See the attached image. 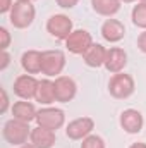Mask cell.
I'll list each match as a JSON object with an SVG mask.
<instances>
[{
	"instance_id": "obj_1",
	"label": "cell",
	"mask_w": 146,
	"mask_h": 148,
	"mask_svg": "<svg viewBox=\"0 0 146 148\" xmlns=\"http://www.w3.org/2000/svg\"><path fill=\"white\" fill-rule=\"evenodd\" d=\"M36 9L31 0H14V5L9 12V21L16 29H26L33 24Z\"/></svg>"
},
{
	"instance_id": "obj_2",
	"label": "cell",
	"mask_w": 146,
	"mask_h": 148,
	"mask_svg": "<svg viewBox=\"0 0 146 148\" xmlns=\"http://www.w3.org/2000/svg\"><path fill=\"white\" fill-rule=\"evenodd\" d=\"M2 134L5 138L7 143H10L12 147H21L26 145L29 136H31V127L29 122H23L19 119H10L3 124Z\"/></svg>"
},
{
	"instance_id": "obj_3",
	"label": "cell",
	"mask_w": 146,
	"mask_h": 148,
	"mask_svg": "<svg viewBox=\"0 0 146 148\" xmlns=\"http://www.w3.org/2000/svg\"><path fill=\"white\" fill-rule=\"evenodd\" d=\"M134 90H136V84H134V77L131 74L117 73L108 81V93L117 100L129 98L134 93Z\"/></svg>"
},
{
	"instance_id": "obj_4",
	"label": "cell",
	"mask_w": 146,
	"mask_h": 148,
	"mask_svg": "<svg viewBox=\"0 0 146 148\" xmlns=\"http://www.w3.org/2000/svg\"><path fill=\"white\" fill-rule=\"evenodd\" d=\"M65 67V53L62 50H45L43 52V64H41V74L46 77L60 76Z\"/></svg>"
},
{
	"instance_id": "obj_5",
	"label": "cell",
	"mask_w": 146,
	"mask_h": 148,
	"mask_svg": "<svg viewBox=\"0 0 146 148\" xmlns=\"http://www.w3.org/2000/svg\"><path fill=\"white\" fill-rule=\"evenodd\" d=\"M36 124L41 127L57 131L65 124V112L57 107H43L36 114Z\"/></svg>"
},
{
	"instance_id": "obj_6",
	"label": "cell",
	"mask_w": 146,
	"mask_h": 148,
	"mask_svg": "<svg viewBox=\"0 0 146 148\" xmlns=\"http://www.w3.org/2000/svg\"><path fill=\"white\" fill-rule=\"evenodd\" d=\"M46 31L50 33V36L57 38V40H67L69 35L72 33V21L69 19V16L65 14H53L50 16V19L46 21Z\"/></svg>"
},
{
	"instance_id": "obj_7",
	"label": "cell",
	"mask_w": 146,
	"mask_h": 148,
	"mask_svg": "<svg viewBox=\"0 0 146 148\" xmlns=\"http://www.w3.org/2000/svg\"><path fill=\"white\" fill-rule=\"evenodd\" d=\"M53 86H55V100L60 103L72 102L77 95V84L69 76H57L53 81Z\"/></svg>"
},
{
	"instance_id": "obj_8",
	"label": "cell",
	"mask_w": 146,
	"mask_h": 148,
	"mask_svg": "<svg viewBox=\"0 0 146 148\" xmlns=\"http://www.w3.org/2000/svg\"><path fill=\"white\" fill-rule=\"evenodd\" d=\"M93 45V36L86 29H74L65 40V48L74 55H83Z\"/></svg>"
},
{
	"instance_id": "obj_9",
	"label": "cell",
	"mask_w": 146,
	"mask_h": 148,
	"mask_svg": "<svg viewBox=\"0 0 146 148\" xmlns=\"http://www.w3.org/2000/svg\"><path fill=\"white\" fill-rule=\"evenodd\" d=\"M38 84H40V81L33 74H21L14 81V93L21 100H31L36 97Z\"/></svg>"
},
{
	"instance_id": "obj_10",
	"label": "cell",
	"mask_w": 146,
	"mask_h": 148,
	"mask_svg": "<svg viewBox=\"0 0 146 148\" xmlns=\"http://www.w3.org/2000/svg\"><path fill=\"white\" fill-rule=\"evenodd\" d=\"M95 129V121L91 117H77L71 121L65 127V134L69 140H84L86 136H89Z\"/></svg>"
},
{
	"instance_id": "obj_11",
	"label": "cell",
	"mask_w": 146,
	"mask_h": 148,
	"mask_svg": "<svg viewBox=\"0 0 146 148\" xmlns=\"http://www.w3.org/2000/svg\"><path fill=\"white\" fill-rule=\"evenodd\" d=\"M119 122H120V127L129 133V134H138L141 133L143 126H145V119H143V114L136 109H127L120 114L119 117Z\"/></svg>"
},
{
	"instance_id": "obj_12",
	"label": "cell",
	"mask_w": 146,
	"mask_h": 148,
	"mask_svg": "<svg viewBox=\"0 0 146 148\" xmlns=\"http://www.w3.org/2000/svg\"><path fill=\"white\" fill-rule=\"evenodd\" d=\"M127 66V53L124 48L112 47L107 50V59H105V69L112 74L122 73Z\"/></svg>"
},
{
	"instance_id": "obj_13",
	"label": "cell",
	"mask_w": 146,
	"mask_h": 148,
	"mask_svg": "<svg viewBox=\"0 0 146 148\" xmlns=\"http://www.w3.org/2000/svg\"><path fill=\"white\" fill-rule=\"evenodd\" d=\"M55 141H57L55 131L46 129V127H41V126H36L35 129H31L29 143L35 148H52L55 145Z\"/></svg>"
},
{
	"instance_id": "obj_14",
	"label": "cell",
	"mask_w": 146,
	"mask_h": 148,
	"mask_svg": "<svg viewBox=\"0 0 146 148\" xmlns=\"http://www.w3.org/2000/svg\"><path fill=\"white\" fill-rule=\"evenodd\" d=\"M103 40H107L110 43H117L120 41L122 38L126 36V26L124 23H120L119 19H107L103 24H102V29H100Z\"/></svg>"
},
{
	"instance_id": "obj_15",
	"label": "cell",
	"mask_w": 146,
	"mask_h": 148,
	"mask_svg": "<svg viewBox=\"0 0 146 148\" xmlns=\"http://www.w3.org/2000/svg\"><path fill=\"white\" fill-rule=\"evenodd\" d=\"M105 59H107V48L102 43H93L84 53H83V60L88 67L98 69L102 66H105Z\"/></svg>"
},
{
	"instance_id": "obj_16",
	"label": "cell",
	"mask_w": 146,
	"mask_h": 148,
	"mask_svg": "<svg viewBox=\"0 0 146 148\" xmlns=\"http://www.w3.org/2000/svg\"><path fill=\"white\" fill-rule=\"evenodd\" d=\"M43 64V52L38 50H28L21 55V67L26 74H40Z\"/></svg>"
},
{
	"instance_id": "obj_17",
	"label": "cell",
	"mask_w": 146,
	"mask_h": 148,
	"mask_svg": "<svg viewBox=\"0 0 146 148\" xmlns=\"http://www.w3.org/2000/svg\"><path fill=\"white\" fill-rule=\"evenodd\" d=\"M12 115L14 119H19L23 122H31V121H36V107L29 102V100H21V102H16L12 105Z\"/></svg>"
},
{
	"instance_id": "obj_18",
	"label": "cell",
	"mask_w": 146,
	"mask_h": 148,
	"mask_svg": "<svg viewBox=\"0 0 146 148\" xmlns=\"http://www.w3.org/2000/svg\"><path fill=\"white\" fill-rule=\"evenodd\" d=\"M38 103L41 105H50L55 100V86H53V81L52 79H41L40 84H38V91H36V97H35Z\"/></svg>"
},
{
	"instance_id": "obj_19",
	"label": "cell",
	"mask_w": 146,
	"mask_h": 148,
	"mask_svg": "<svg viewBox=\"0 0 146 148\" xmlns=\"http://www.w3.org/2000/svg\"><path fill=\"white\" fill-rule=\"evenodd\" d=\"M120 0H91V7L103 17H113L120 10Z\"/></svg>"
},
{
	"instance_id": "obj_20",
	"label": "cell",
	"mask_w": 146,
	"mask_h": 148,
	"mask_svg": "<svg viewBox=\"0 0 146 148\" xmlns=\"http://www.w3.org/2000/svg\"><path fill=\"white\" fill-rule=\"evenodd\" d=\"M131 19H132V24L146 29V2H138V5L132 7V12H131Z\"/></svg>"
},
{
	"instance_id": "obj_21",
	"label": "cell",
	"mask_w": 146,
	"mask_h": 148,
	"mask_svg": "<svg viewBox=\"0 0 146 148\" xmlns=\"http://www.w3.org/2000/svg\"><path fill=\"white\" fill-rule=\"evenodd\" d=\"M81 148H107L105 147V140L98 134H89L83 140Z\"/></svg>"
},
{
	"instance_id": "obj_22",
	"label": "cell",
	"mask_w": 146,
	"mask_h": 148,
	"mask_svg": "<svg viewBox=\"0 0 146 148\" xmlns=\"http://www.w3.org/2000/svg\"><path fill=\"white\" fill-rule=\"evenodd\" d=\"M10 45V33L7 31V28H0V48L2 50H7Z\"/></svg>"
},
{
	"instance_id": "obj_23",
	"label": "cell",
	"mask_w": 146,
	"mask_h": 148,
	"mask_svg": "<svg viewBox=\"0 0 146 148\" xmlns=\"http://www.w3.org/2000/svg\"><path fill=\"white\" fill-rule=\"evenodd\" d=\"M9 64H10V55H9L7 50H2V53H0V71H5Z\"/></svg>"
},
{
	"instance_id": "obj_24",
	"label": "cell",
	"mask_w": 146,
	"mask_h": 148,
	"mask_svg": "<svg viewBox=\"0 0 146 148\" xmlns=\"http://www.w3.org/2000/svg\"><path fill=\"white\" fill-rule=\"evenodd\" d=\"M79 0H55V3L60 7V9H72L77 5Z\"/></svg>"
},
{
	"instance_id": "obj_25",
	"label": "cell",
	"mask_w": 146,
	"mask_h": 148,
	"mask_svg": "<svg viewBox=\"0 0 146 148\" xmlns=\"http://www.w3.org/2000/svg\"><path fill=\"white\" fill-rule=\"evenodd\" d=\"M12 5H14L12 0H0V12L2 14H9L10 9H12Z\"/></svg>"
},
{
	"instance_id": "obj_26",
	"label": "cell",
	"mask_w": 146,
	"mask_h": 148,
	"mask_svg": "<svg viewBox=\"0 0 146 148\" xmlns=\"http://www.w3.org/2000/svg\"><path fill=\"white\" fill-rule=\"evenodd\" d=\"M138 48H139L143 53H146V29L138 36Z\"/></svg>"
},
{
	"instance_id": "obj_27",
	"label": "cell",
	"mask_w": 146,
	"mask_h": 148,
	"mask_svg": "<svg viewBox=\"0 0 146 148\" xmlns=\"http://www.w3.org/2000/svg\"><path fill=\"white\" fill-rule=\"evenodd\" d=\"M7 109H9V97H7V91L2 90V107H0V112L5 114Z\"/></svg>"
},
{
	"instance_id": "obj_28",
	"label": "cell",
	"mask_w": 146,
	"mask_h": 148,
	"mask_svg": "<svg viewBox=\"0 0 146 148\" xmlns=\"http://www.w3.org/2000/svg\"><path fill=\"white\" fill-rule=\"evenodd\" d=\"M129 148H146V143H132Z\"/></svg>"
},
{
	"instance_id": "obj_29",
	"label": "cell",
	"mask_w": 146,
	"mask_h": 148,
	"mask_svg": "<svg viewBox=\"0 0 146 148\" xmlns=\"http://www.w3.org/2000/svg\"><path fill=\"white\" fill-rule=\"evenodd\" d=\"M17 148H35L31 143H26V145H21V147H17Z\"/></svg>"
},
{
	"instance_id": "obj_30",
	"label": "cell",
	"mask_w": 146,
	"mask_h": 148,
	"mask_svg": "<svg viewBox=\"0 0 146 148\" xmlns=\"http://www.w3.org/2000/svg\"><path fill=\"white\" fill-rule=\"evenodd\" d=\"M120 2H124V3H131V2H136V0H120Z\"/></svg>"
},
{
	"instance_id": "obj_31",
	"label": "cell",
	"mask_w": 146,
	"mask_h": 148,
	"mask_svg": "<svg viewBox=\"0 0 146 148\" xmlns=\"http://www.w3.org/2000/svg\"><path fill=\"white\" fill-rule=\"evenodd\" d=\"M136 2H146V0H136Z\"/></svg>"
},
{
	"instance_id": "obj_32",
	"label": "cell",
	"mask_w": 146,
	"mask_h": 148,
	"mask_svg": "<svg viewBox=\"0 0 146 148\" xmlns=\"http://www.w3.org/2000/svg\"><path fill=\"white\" fill-rule=\"evenodd\" d=\"M31 2H33V0H31Z\"/></svg>"
}]
</instances>
